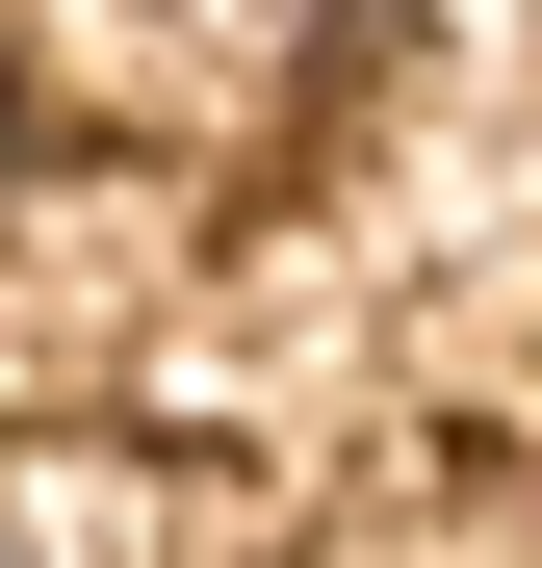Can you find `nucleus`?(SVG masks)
<instances>
[{
  "label": "nucleus",
  "instance_id": "f257e3e1",
  "mask_svg": "<svg viewBox=\"0 0 542 568\" xmlns=\"http://www.w3.org/2000/svg\"><path fill=\"white\" fill-rule=\"evenodd\" d=\"M0 568H104V542H78V491H52V465H0Z\"/></svg>",
  "mask_w": 542,
  "mask_h": 568
}]
</instances>
